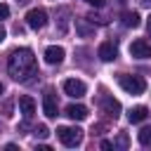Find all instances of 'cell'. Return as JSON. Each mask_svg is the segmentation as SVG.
Returning a JSON list of instances; mask_svg holds the SVG:
<instances>
[{
  "label": "cell",
  "mask_w": 151,
  "mask_h": 151,
  "mask_svg": "<svg viewBox=\"0 0 151 151\" xmlns=\"http://www.w3.org/2000/svg\"><path fill=\"white\" fill-rule=\"evenodd\" d=\"M7 71L17 83H28L33 76H38V61L28 47H21V50H14L9 54Z\"/></svg>",
  "instance_id": "cell-1"
},
{
  "label": "cell",
  "mask_w": 151,
  "mask_h": 151,
  "mask_svg": "<svg viewBox=\"0 0 151 151\" xmlns=\"http://www.w3.org/2000/svg\"><path fill=\"white\" fill-rule=\"evenodd\" d=\"M19 2H26V0H19Z\"/></svg>",
  "instance_id": "cell-26"
},
{
  "label": "cell",
  "mask_w": 151,
  "mask_h": 151,
  "mask_svg": "<svg viewBox=\"0 0 151 151\" xmlns=\"http://www.w3.org/2000/svg\"><path fill=\"white\" fill-rule=\"evenodd\" d=\"M7 17H9V7L0 2V19H7Z\"/></svg>",
  "instance_id": "cell-18"
},
{
  "label": "cell",
  "mask_w": 151,
  "mask_h": 151,
  "mask_svg": "<svg viewBox=\"0 0 151 151\" xmlns=\"http://www.w3.org/2000/svg\"><path fill=\"white\" fill-rule=\"evenodd\" d=\"M99 146H101V149H106V151H109V149H113V144H111V142H109V139H104V142H101V144H99Z\"/></svg>",
  "instance_id": "cell-21"
},
{
  "label": "cell",
  "mask_w": 151,
  "mask_h": 151,
  "mask_svg": "<svg viewBox=\"0 0 151 151\" xmlns=\"http://www.w3.org/2000/svg\"><path fill=\"white\" fill-rule=\"evenodd\" d=\"M57 139H59L64 146H78V144L83 142V130H80V127L61 125V127H57Z\"/></svg>",
  "instance_id": "cell-2"
},
{
  "label": "cell",
  "mask_w": 151,
  "mask_h": 151,
  "mask_svg": "<svg viewBox=\"0 0 151 151\" xmlns=\"http://www.w3.org/2000/svg\"><path fill=\"white\" fill-rule=\"evenodd\" d=\"M64 92L68 94V97H85V92H87V85L83 83V80H76V78H68V80H64Z\"/></svg>",
  "instance_id": "cell-6"
},
{
  "label": "cell",
  "mask_w": 151,
  "mask_h": 151,
  "mask_svg": "<svg viewBox=\"0 0 151 151\" xmlns=\"http://www.w3.org/2000/svg\"><path fill=\"white\" fill-rule=\"evenodd\" d=\"M118 85L127 92V94H142L146 90V80L142 76H120L118 78Z\"/></svg>",
  "instance_id": "cell-3"
},
{
  "label": "cell",
  "mask_w": 151,
  "mask_h": 151,
  "mask_svg": "<svg viewBox=\"0 0 151 151\" xmlns=\"http://www.w3.org/2000/svg\"><path fill=\"white\" fill-rule=\"evenodd\" d=\"M76 31H78L83 38L94 35V26H87V24H85V19H76Z\"/></svg>",
  "instance_id": "cell-15"
},
{
  "label": "cell",
  "mask_w": 151,
  "mask_h": 151,
  "mask_svg": "<svg viewBox=\"0 0 151 151\" xmlns=\"http://www.w3.org/2000/svg\"><path fill=\"white\" fill-rule=\"evenodd\" d=\"M120 21H123V26H127V28H137V26H139V14H137V12H123V14H120Z\"/></svg>",
  "instance_id": "cell-14"
},
{
  "label": "cell",
  "mask_w": 151,
  "mask_h": 151,
  "mask_svg": "<svg viewBox=\"0 0 151 151\" xmlns=\"http://www.w3.org/2000/svg\"><path fill=\"white\" fill-rule=\"evenodd\" d=\"M87 5H92V7H104V0H85Z\"/></svg>",
  "instance_id": "cell-20"
},
{
  "label": "cell",
  "mask_w": 151,
  "mask_h": 151,
  "mask_svg": "<svg viewBox=\"0 0 151 151\" xmlns=\"http://www.w3.org/2000/svg\"><path fill=\"white\" fill-rule=\"evenodd\" d=\"M26 24H28V28H33V31L45 28V24H47V12L40 9V7L28 9V14H26Z\"/></svg>",
  "instance_id": "cell-4"
},
{
  "label": "cell",
  "mask_w": 151,
  "mask_h": 151,
  "mask_svg": "<svg viewBox=\"0 0 151 151\" xmlns=\"http://www.w3.org/2000/svg\"><path fill=\"white\" fill-rule=\"evenodd\" d=\"M64 113H66L71 120H85V118H87V109H85L83 104H68V106L64 109Z\"/></svg>",
  "instance_id": "cell-12"
},
{
  "label": "cell",
  "mask_w": 151,
  "mask_h": 151,
  "mask_svg": "<svg viewBox=\"0 0 151 151\" xmlns=\"http://www.w3.org/2000/svg\"><path fill=\"white\" fill-rule=\"evenodd\" d=\"M137 139H139L142 146H151V127H149V125L142 127V130L137 132Z\"/></svg>",
  "instance_id": "cell-16"
},
{
  "label": "cell",
  "mask_w": 151,
  "mask_h": 151,
  "mask_svg": "<svg viewBox=\"0 0 151 151\" xmlns=\"http://www.w3.org/2000/svg\"><path fill=\"white\" fill-rule=\"evenodd\" d=\"M0 92H2V83H0Z\"/></svg>",
  "instance_id": "cell-25"
},
{
  "label": "cell",
  "mask_w": 151,
  "mask_h": 151,
  "mask_svg": "<svg viewBox=\"0 0 151 151\" xmlns=\"http://www.w3.org/2000/svg\"><path fill=\"white\" fill-rule=\"evenodd\" d=\"M45 61H47V64H61V61H64V47L50 45V47L45 50Z\"/></svg>",
  "instance_id": "cell-10"
},
{
  "label": "cell",
  "mask_w": 151,
  "mask_h": 151,
  "mask_svg": "<svg viewBox=\"0 0 151 151\" xmlns=\"http://www.w3.org/2000/svg\"><path fill=\"white\" fill-rule=\"evenodd\" d=\"M99 104H101V109H104V113L109 116V118H118L120 116V101L118 99H113V97H109V94H101L99 97Z\"/></svg>",
  "instance_id": "cell-5"
},
{
  "label": "cell",
  "mask_w": 151,
  "mask_h": 151,
  "mask_svg": "<svg viewBox=\"0 0 151 151\" xmlns=\"http://www.w3.org/2000/svg\"><path fill=\"white\" fill-rule=\"evenodd\" d=\"M33 134H35V137H40V139H42V137H47V134H50V130H47V125H38V127H35V130H33Z\"/></svg>",
  "instance_id": "cell-17"
},
{
  "label": "cell",
  "mask_w": 151,
  "mask_h": 151,
  "mask_svg": "<svg viewBox=\"0 0 151 151\" xmlns=\"http://www.w3.org/2000/svg\"><path fill=\"white\" fill-rule=\"evenodd\" d=\"M139 2H142L144 7H151V0H139Z\"/></svg>",
  "instance_id": "cell-23"
},
{
  "label": "cell",
  "mask_w": 151,
  "mask_h": 151,
  "mask_svg": "<svg viewBox=\"0 0 151 151\" xmlns=\"http://www.w3.org/2000/svg\"><path fill=\"white\" fill-rule=\"evenodd\" d=\"M19 111L24 113V118H33V113H35V101H33V97L21 94V97H19Z\"/></svg>",
  "instance_id": "cell-11"
},
{
  "label": "cell",
  "mask_w": 151,
  "mask_h": 151,
  "mask_svg": "<svg viewBox=\"0 0 151 151\" xmlns=\"http://www.w3.org/2000/svg\"><path fill=\"white\" fill-rule=\"evenodd\" d=\"M2 40H5V28L0 26V42H2Z\"/></svg>",
  "instance_id": "cell-24"
},
{
  "label": "cell",
  "mask_w": 151,
  "mask_h": 151,
  "mask_svg": "<svg viewBox=\"0 0 151 151\" xmlns=\"http://www.w3.org/2000/svg\"><path fill=\"white\" fill-rule=\"evenodd\" d=\"M57 97H54V92L52 90H45V94H42V111H45V116L47 118H57Z\"/></svg>",
  "instance_id": "cell-8"
},
{
  "label": "cell",
  "mask_w": 151,
  "mask_h": 151,
  "mask_svg": "<svg viewBox=\"0 0 151 151\" xmlns=\"http://www.w3.org/2000/svg\"><path fill=\"white\" fill-rule=\"evenodd\" d=\"M118 146H120V149L127 146V134H118Z\"/></svg>",
  "instance_id": "cell-19"
},
{
  "label": "cell",
  "mask_w": 151,
  "mask_h": 151,
  "mask_svg": "<svg viewBox=\"0 0 151 151\" xmlns=\"http://www.w3.org/2000/svg\"><path fill=\"white\" fill-rule=\"evenodd\" d=\"M97 54H99L101 61H113V59L118 57V47H116L113 42H101L99 50H97Z\"/></svg>",
  "instance_id": "cell-9"
},
{
  "label": "cell",
  "mask_w": 151,
  "mask_h": 151,
  "mask_svg": "<svg viewBox=\"0 0 151 151\" xmlns=\"http://www.w3.org/2000/svg\"><path fill=\"white\" fill-rule=\"evenodd\" d=\"M130 54H132L134 59H149V57H151V45L139 38V40H134V42L130 45Z\"/></svg>",
  "instance_id": "cell-7"
},
{
  "label": "cell",
  "mask_w": 151,
  "mask_h": 151,
  "mask_svg": "<svg viewBox=\"0 0 151 151\" xmlns=\"http://www.w3.org/2000/svg\"><path fill=\"white\" fill-rule=\"evenodd\" d=\"M146 31H149V35H151V17L146 19Z\"/></svg>",
  "instance_id": "cell-22"
},
{
  "label": "cell",
  "mask_w": 151,
  "mask_h": 151,
  "mask_svg": "<svg viewBox=\"0 0 151 151\" xmlns=\"http://www.w3.org/2000/svg\"><path fill=\"white\" fill-rule=\"evenodd\" d=\"M146 116H149V109H146V106H132V109L127 111V120H130V123H144Z\"/></svg>",
  "instance_id": "cell-13"
}]
</instances>
